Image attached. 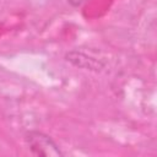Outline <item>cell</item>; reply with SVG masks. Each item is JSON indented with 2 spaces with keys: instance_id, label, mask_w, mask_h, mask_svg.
Instances as JSON below:
<instances>
[{
  "instance_id": "obj_1",
  "label": "cell",
  "mask_w": 157,
  "mask_h": 157,
  "mask_svg": "<svg viewBox=\"0 0 157 157\" xmlns=\"http://www.w3.org/2000/svg\"><path fill=\"white\" fill-rule=\"evenodd\" d=\"M25 142L31 150V152L36 156H42V157H63L64 156L59 145L49 135L42 131L31 130L26 132Z\"/></svg>"
},
{
  "instance_id": "obj_2",
  "label": "cell",
  "mask_w": 157,
  "mask_h": 157,
  "mask_svg": "<svg viewBox=\"0 0 157 157\" xmlns=\"http://www.w3.org/2000/svg\"><path fill=\"white\" fill-rule=\"evenodd\" d=\"M65 59L71 65H74L78 69H85V70H90V71H94V72L102 71L105 66V64L103 61H101L99 59L88 56L87 54L78 52V50H71V52L66 53Z\"/></svg>"
},
{
  "instance_id": "obj_3",
  "label": "cell",
  "mask_w": 157,
  "mask_h": 157,
  "mask_svg": "<svg viewBox=\"0 0 157 157\" xmlns=\"http://www.w3.org/2000/svg\"><path fill=\"white\" fill-rule=\"evenodd\" d=\"M71 6H74V7H78V6H81L86 0H66Z\"/></svg>"
}]
</instances>
